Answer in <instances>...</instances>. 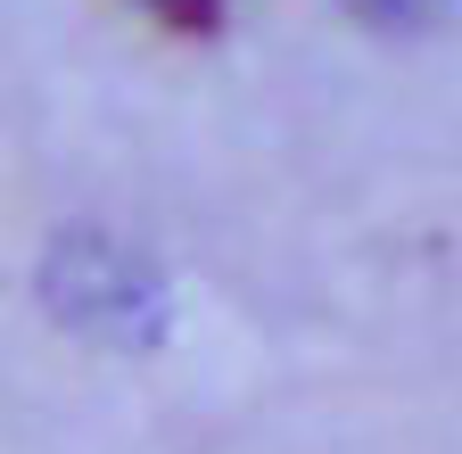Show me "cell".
I'll return each mask as SVG.
<instances>
[{"label": "cell", "mask_w": 462, "mask_h": 454, "mask_svg": "<svg viewBox=\"0 0 462 454\" xmlns=\"http://www.w3.org/2000/svg\"><path fill=\"white\" fill-rule=\"evenodd\" d=\"M356 9H364L372 25H404V17H421V9H438V0H356Z\"/></svg>", "instance_id": "cell-2"}, {"label": "cell", "mask_w": 462, "mask_h": 454, "mask_svg": "<svg viewBox=\"0 0 462 454\" xmlns=\"http://www.w3.org/2000/svg\"><path fill=\"white\" fill-rule=\"evenodd\" d=\"M149 17H165L173 33H215L223 25V0H141Z\"/></svg>", "instance_id": "cell-1"}]
</instances>
